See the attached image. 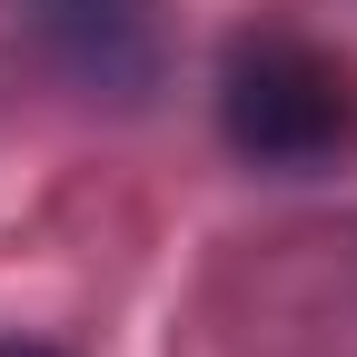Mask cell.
Returning <instances> with one entry per match:
<instances>
[{"instance_id":"obj_2","label":"cell","mask_w":357,"mask_h":357,"mask_svg":"<svg viewBox=\"0 0 357 357\" xmlns=\"http://www.w3.org/2000/svg\"><path fill=\"white\" fill-rule=\"evenodd\" d=\"M0 357H60V347H40V337H0Z\"/></svg>"},{"instance_id":"obj_1","label":"cell","mask_w":357,"mask_h":357,"mask_svg":"<svg viewBox=\"0 0 357 357\" xmlns=\"http://www.w3.org/2000/svg\"><path fill=\"white\" fill-rule=\"evenodd\" d=\"M218 129L229 149L258 169H307L347 149L357 129V70L337 50H318L307 30H238L229 60H218Z\"/></svg>"}]
</instances>
